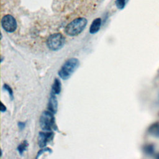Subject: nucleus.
<instances>
[{
    "mask_svg": "<svg viewBox=\"0 0 159 159\" xmlns=\"http://www.w3.org/2000/svg\"><path fill=\"white\" fill-rule=\"evenodd\" d=\"M142 150L147 155H153L155 153V147L153 144H147L143 146Z\"/></svg>",
    "mask_w": 159,
    "mask_h": 159,
    "instance_id": "obj_11",
    "label": "nucleus"
},
{
    "mask_svg": "<svg viewBox=\"0 0 159 159\" xmlns=\"http://www.w3.org/2000/svg\"><path fill=\"white\" fill-rule=\"evenodd\" d=\"M28 144L29 143H28L27 140H24L22 143H20L18 145L17 149V151L19 152L20 155H22L24 152L27 149V148L28 147Z\"/></svg>",
    "mask_w": 159,
    "mask_h": 159,
    "instance_id": "obj_12",
    "label": "nucleus"
},
{
    "mask_svg": "<svg viewBox=\"0 0 159 159\" xmlns=\"http://www.w3.org/2000/svg\"><path fill=\"white\" fill-rule=\"evenodd\" d=\"M54 137V133L52 131L40 132L38 136V144L40 148L46 147L48 143L50 142Z\"/></svg>",
    "mask_w": 159,
    "mask_h": 159,
    "instance_id": "obj_6",
    "label": "nucleus"
},
{
    "mask_svg": "<svg viewBox=\"0 0 159 159\" xmlns=\"http://www.w3.org/2000/svg\"><path fill=\"white\" fill-rule=\"evenodd\" d=\"M3 89L6 91H7L8 92V94L9 95L10 99L11 100H13L14 99V95H13V91L12 89V88L7 84H4L3 86H2Z\"/></svg>",
    "mask_w": 159,
    "mask_h": 159,
    "instance_id": "obj_14",
    "label": "nucleus"
},
{
    "mask_svg": "<svg viewBox=\"0 0 159 159\" xmlns=\"http://www.w3.org/2000/svg\"><path fill=\"white\" fill-rule=\"evenodd\" d=\"M25 126V122H18V127L20 130H23Z\"/></svg>",
    "mask_w": 159,
    "mask_h": 159,
    "instance_id": "obj_16",
    "label": "nucleus"
},
{
    "mask_svg": "<svg viewBox=\"0 0 159 159\" xmlns=\"http://www.w3.org/2000/svg\"><path fill=\"white\" fill-rule=\"evenodd\" d=\"M155 158H158V159H159V153H157V154L156 155V156H155Z\"/></svg>",
    "mask_w": 159,
    "mask_h": 159,
    "instance_id": "obj_18",
    "label": "nucleus"
},
{
    "mask_svg": "<svg viewBox=\"0 0 159 159\" xmlns=\"http://www.w3.org/2000/svg\"><path fill=\"white\" fill-rule=\"evenodd\" d=\"M88 20L84 17H78L68 23L65 28V32L69 36H76L81 34L86 27Z\"/></svg>",
    "mask_w": 159,
    "mask_h": 159,
    "instance_id": "obj_1",
    "label": "nucleus"
},
{
    "mask_svg": "<svg viewBox=\"0 0 159 159\" xmlns=\"http://www.w3.org/2000/svg\"><path fill=\"white\" fill-rule=\"evenodd\" d=\"M65 38L61 33H55L50 35L47 39V46L52 51L60 50L65 45Z\"/></svg>",
    "mask_w": 159,
    "mask_h": 159,
    "instance_id": "obj_4",
    "label": "nucleus"
},
{
    "mask_svg": "<svg viewBox=\"0 0 159 159\" xmlns=\"http://www.w3.org/2000/svg\"><path fill=\"white\" fill-rule=\"evenodd\" d=\"M1 26L7 32L12 33L16 30L17 24L16 19L12 15L6 14L1 19Z\"/></svg>",
    "mask_w": 159,
    "mask_h": 159,
    "instance_id": "obj_5",
    "label": "nucleus"
},
{
    "mask_svg": "<svg viewBox=\"0 0 159 159\" xmlns=\"http://www.w3.org/2000/svg\"><path fill=\"white\" fill-rule=\"evenodd\" d=\"M6 111V107L3 104L2 102H1V112H5Z\"/></svg>",
    "mask_w": 159,
    "mask_h": 159,
    "instance_id": "obj_17",
    "label": "nucleus"
},
{
    "mask_svg": "<svg viewBox=\"0 0 159 159\" xmlns=\"http://www.w3.org/2000/svg\"><path fill=\"white\" fill-rule=\"evenodd\" d=\"M148 132L155 137H159V122H154L148 128Z\"/></svg>",
    "mask_w": 159,
    "mask_h": 159,
    "instance_id": "obj_9",
    "label": "nucleus"
},
{
    "mask_svg": "<svg viewBox=\"0 0 159 159\" xmlns=\"http://www.w3.org/2000/svg\"><path fill=\"white\" fill-rule=\"evenodd\" d=\"M61 81L59 79L55 78L54 80L52 86V91L53 93L55 94H59L61 92Z\"/></svg>",
    "mask_w": 159,
    "mask_h": 159,
    "instance_id": "obj_10",
    "label": "nucleus"
},
{
    "mask_svg": "<svg viewBox=\"0 0 159 159\" xmlns=\"http://www.w3.org/2000/svg\"><path fill=\"white\" fill-rule=\"evenodd\" d=\"M49 152V153H52V149L51 148H47V147H46V148H42V149H40L39 152H38V153H37V157H36V158H38L43 153H44V152Z\"/></svg>",
    "mask_w": 159,
    "mask_h": 159,
    "instance_id": "obj_15",
    "label": "nucleus"
},
{
    "mask_svg": "<svg viewBox=\"0 0 159 159\" xmlns=\"http://www.w3.org/2000/svg\"><path fill=\"white\" fill-rule=\"evenodd\" d=\"M129 0H116L115 4L119 10H122L127 4Z\"/></svg>",
    "mask_w": 159,
    "mask_h": 159,
    "instance_id": "obj_13",
    "label": "nucleus"
},
{
    "mask_svg": "<svg viewBox=\"0 0 159 159\" xmlns=\"http://www.w3.org/2000/svg\"><path fill=\"white\" fill-rule=\"evenodd\" d=\"M80 65V61L76 58L67 60L58 71L59 76L64 80H68L75 71Z\"/></svg>",
    "mask_w": 159,
    "mask_h": 159,
    "instance_id": "obj_2",
    "label": "nucleus"
},
{
    "mask_svg": "<svg viewBox=\"0 0 159 159\" xmlns=\"http://www.w3.org/2000/svg\"><path fill=\"white\" fill-rule=\"evenodd\" d=\"M101 24H102V20L101 18L98 17L94 19L89 27V33L91 34H94L97 33L101 28Z\"/></svg>",
    "mask_w": 159,
    "mask_h": 159,
    "instance_id": "obj_8",
    "label": "nucleus"
},
{
    "mask_svg": "<svg viewBox=\"0 0 159 159\" xmlns=\"http://www.w3.org/2000/svg\"><path fill=\"white\" fill-rule=\"evenodd\" d=\"M39 122L40 126L43 130L51 131L52 129H57L54 114L50 111H44L42 113Z\"/></svg>",
    "mask_w": 159,
    "mask_h": 159,
    "instance_id": "obj_3",
    "label": "nucleus"
},
{
    "mask_svg": "<svg viewBox=\"0 0 159 159\" xmlns=\"http://www.w3.org/2000/svg\"><path fill=\"white\" fill-rule=\"evenodd\" d=\"M47 109L48 111L52 112L53 114H55L57 112L58 109V101L55 94L52 92L50 93V96L48 100Z\"/></svg>",
    "mask_w": 159,
    "mask_h": 159,
    "instance_id": "obj_7",
    "label": "nucleus"
}]
</instances>
